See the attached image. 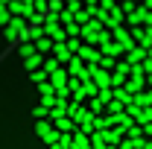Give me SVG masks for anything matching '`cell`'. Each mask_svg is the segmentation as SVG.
Returning a JSON list of instances; mask_svg holds the SVG:
<instances>
[{
    "label": "cell",
    "mask_w": 152,
    "mask_h": 149,
    "mask_svg": "<svg viewBox=\"0 0 152 149\" xmlns=\"http://www.w3.org/2000/svg\"><path fill=\"white\" fill-rule=\"evenodd\" d=\"M35 41H38V44H35V50H38V53H47V50H53V41H50V38H44V35H41V38H35Z\"/></svg>",
    "instance_id": "cell-1"
},
{
    "label": "cell",
    "mask_w": 152,
    "mask_h": 149,
    "mask_svg": "<svg viewBox=\"0 0 152 149\" xmlns=\"http://www.w3.org/2000/svg\"><path fill=\"white\" fill-rule=\"evenodd\" d=\"M38 64H41V56H35V53L26 56V70H32V67H38Z\"/></svg>",
    "instance_id": "cell-2"
},
{
    "label": "cell",
    "mask_w": 152,
    "mask_h": 149,
    "mask_svg": "<svg viewBox=\"0 0 152 149\" xmlns=\"http://www.w3.org/2000/svg\"><path fill=\"white\" fill-rule=\"evenodd\" d=\"M32 53H35V47H32V44H23V47H20V56H23V58L32 56Z\"/></svg>",
    "instance_id": "cell-3"
},
{
    "label": "cell",
    "mask_w": 152,
    "mask_h": 149,
    "mask_svg": "<svg viewBox=\"0 0 152 149\" xmlns=\"http://www.w3.org/2000/svg\"><path fill=\"white\" fill-rule=\"evenodd\" d=\"M32 79H35V82H44V79H47V70H35Z\"/></svg>",
    "instance_id": "cell-4"
}]
</instances>
